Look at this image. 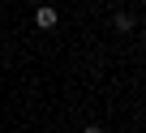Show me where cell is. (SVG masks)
Returning a JSON list of instances; mask_svg holds the SVG:
<instances>
[{
  "label": "cell",
  "instance_id": "cell-1",
  "mask_svg": "<svg viewBox=\"0 0 146 133\" xmlns=\"http://www.w3.org/2000/svg\"><path fill=\"white\" fill-rule=\"evenodd\" d=\"M56 22H60L56 5H39V9H35V26H39V30H56Z\"/></svg>",
  "mask_w": 146,
  "mask_h": 133
},
{
  "label": "cell",
  "instance_id": "cell-2",
  "mask_svg": "<svg viewBox=\"0 0 146 133\" xmlns=\"http://www.w3.org/2000/svg\"><path fill=\"white\" fill-rule=\"evenodd\" d=\"M112 26H116L120 34H133V26H137V22H133V13H112Z\"/></svg>",
  "mask_w": 146,
  "mask_h": 133
},
{
  "label": "cell",
  "instance_id": "cell-3",
  "mask_svg": "<svg viewBox=\"0 0 146 133\" xmlns=\"http://www.w3.org/2000/svg\"><path fill=\"white\" fill-rule=\"evenodd\" d=\"M82 133H103V129H99V124H86V129H82Z\"/></svg>",
  "mask_w": 146,
  "mask_h": 133
},
{
  "label": "cell",
  "instance_id": "cell-4",
  "mask_svg": "<svg viewBox=\"0 0 146 133\" xmlns=\"http://www.w3.org/2000/svg\"><path fill=\"white\" fill-rule=\"evenodd\" d=\"M39 5H52V0H39Z\"/></svg>",
  "mask_w": 146,
  "mask_h": 133
}]
</instances>
